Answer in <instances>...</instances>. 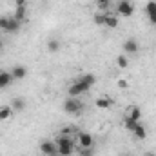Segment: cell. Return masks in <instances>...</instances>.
<instances>
[{
	"instance_id": "1",
	"label": "cell",
	"mask_w": 156,
	"mask_h": 156,
	"mask_svg": "<svg viewBox=\"0 0 156 156\" xmlns=\"http://www.w3.org/2000/svg\"><path fill=\"white\" fill-rule=\"evenodd\" d=\"M96 83V76L94 75H83V76H80L75 82V83H71L69 85V89H67V96H82V94H85L93 85Z\"/></svg>"
},
{
	"instance_id": "2",
	"label": "cell",
	"mask_w": 156,
	"mask_h": 156,
	"mask_svg": "<svg viewBox=\"0 0 156 156\" xmlns=\"http://www.w3.org/2000/svg\"><path fill=\"white\" fill-rule=\"evenodd\" d=\"M56 149H58V154L62 156H71L75 153V142H73V138H69V136H58L56 140Z\"/></svg>"
},
{
	"instance_id": "3",
	"label": "cell",
	"mask_w": 156,
	"mask_h": 156,
	"mask_svg": "<svg viewBox=\"0 0 156 156\" xmlns=\"http://www.w3.org/2000/svg\"><path fill=\"white\" fill-rule=\"evenodd\" d=\"M83 109V104L80 98H75V96H67V100L64 102V111L67 115H80Z\"/></svg>"
},
{
	"instance_id": "4",
	"label": "cell",
	"mask_w": 156,
	"mask_h": 156,
	"mask_svg": "<svg viewBox=\"0 0 156 156\" xmlns=\"http://www.w3.org/2000/svg\"><path fill=\"white\" fill-rule=\"evenodd\" d=\"M116 11H118V15L129 18V16H133V13H134V5L131 4V0H118Z\"/></svg>"
},
{
	"instance_id": "5",
	"label": "cell",
	"mask_w": 156,
	"mask_h": 156,
	"mask_svg": "<svg viewBox=\"0 0 156 156\" xmlns=\"http://www.w3.org/2000/svg\"><path fill=\"white\" fill-rule=\"evenodd\" d=\"M40 153L44 156H55L58 154V149H56V142L55 140H44L42 144H40Z\"/></svg>"
},
{
	"instance_id": "6",
	"label": "cell",
	"mask_w": 156,
	"mask_h": 156,
	"mask_svg": "<svg viewBox=\"0 0 156 156\" xmlns=\"http://www.w3.org/2000/svg\"><path fill=\"white\" fill-rule=\"evenodd\" d=\"M76 140H78V144H80V147H94V138H93V134H89V133H85V131H78Z\"/></svg>"
},
{
	"instance_id": "7",
	"label": "cell",
	"mask_w": 156,
	"mask_h": 156,
	"mask_svg": "<svg viewBox=\"0 0 156 156\" xmlns=\"http://www.w3.org/2000/svg\"><path fill=\"white\" fill-rule=\"evenodd\" d=\"M122 49H123L127 55H136V53L140 51V44H138L134 38H129V40H125V42H123Z\"/></svg>"
},
{
	"instance_id": "8",
	"label": "cell",
	"mask_w": 156,
	"mask_h": 156,
	"mask_svg": "<svg viewBox=\"0 0 156 156\" xmlns=\"http://www.w3.org/2000/svg\"><path fill=\"white\" fill-rule=\"evenodd\" d=\"M123 118L133 120V122H140V118H142V109H140L138 105H129V109L125 111Z\"/></svg>"
},
{
	"instance_id": "9",
	"label": "cell",
	"mask_w": 156,
	"mask_h": 156,
	"mask_svg": "<svg viewBox=\"0 0 156 156\" xmlns=\"http://www.w3.org/2000/svg\"><path fill=\"white\" fill-rule=\"evenodd\" d=\"M11 76H13V80H24V78L27 76V67L22 66V64H16L11 69Z\"/></svg>"
},
{
	"instance_id": "10",
	"label": "cell",
	"mask_w": 156,
	"mask_h": 156,
	"mask_svg": "<svg viewBox=\"0 0 156 156\" xmlns=\"http://www.w3.org/2000/svg\"><path fill=\"white\" fill-rule=\"evenodd\" d=\"M145 13H147V16H149V22H151L153 26H156V2L154 0H149V2H147Z\"/></svg>"
},
{
	"instance_id": "11",
	"label": "cell",
	"mask_w": 156,
	"mask_h": 156,
	"mask_svg": "<svg viewBox=\"0 0 156 156\" xmlns=\"http://www.w3.org/2000/svg\"><path fill=\"white\" fill-rule=\"evenodd\" d=\"M15 80L11 76V71H0V89H5L13 83Z\"/></svg>"
},
{
	"instance_id": "12",
	"label": "cell",
	"mask_w": 156,
	"mask_h": 156,
	"mask_svg": "<svg viewBox=\"0 0 156 156\" xmlns=\"http://www.w3.org/2000/svg\"><path fill=\"white\" fill-rule=\"evenodd\" d=\"M113 98H109V96H100L96 102H94V105L98 107V109H109V107H113Z\"/></svg>"
},
{
	"instance_id": "13",
	"label": "cell",
	"mask_w": 156,
	"mask_h": 156,
	"mask_svg": "<svg viewBox=\"0 0 156 156\" xmlns=\"http://www.w3.org/2000/svg\"><path fill=\"white\" fill-rule=\"evenodd\" d=\"M13 116V107L11 105H0V122H7Z\"/></svg>"
},
{
	"instance_id": "14",
	"label": "cell",
	"mask_w": 156,
	"mask_h": 156,
	"mask_svg": "<svg viewBox=\"0 0 156 156\" xmlns=\"http://www.w3.org/2000/svg\"><path fill=\"white\" fill-rule=\"evenodd\" d=\"M20 26H22V22H18L15 16H9V24H7L5 33H16V31L20 29Z\"/></svg>"
},
{
	"instance_id": "15",
	"label": "cell",
	"mask_w": 156,
	"mask_h": 156,
	"mask_svg": "<svg viewBox=\"0 0 156 156\" xmlns=\"http://www.w3.org/2000/svg\"><path fill=\"white\" fill-rule=\"evenodd\" d=\"M133 134H134V138H136V140H145V138H147V129H145L142 123H138V125H136V129L133 131Z\"/></svg>"
},
{
	"instance_id": "16",
	"label": "cell",
	"mask_w": 156,
	"mask_h": 156,
	"mask_svg": "<svg viewBox=\"0 0 156 156\" xmlns=\"http://www.w3.org/2000/svg\"><path fill=\"white\" fill-rule=\"evenodd\" d=\"M104 26H105V27H111V29H115V27H118V18L115 16V15L107 13V15H105V20H104Z\"/></svg>"
},
{
	"instance_id": "17",
	"label": "cell",
	"mask_w": 156,
	"mask_h": 156,
	"mask_svg": "<svg viewBox=\"0 0 156 156\" xmlns=\"http://www.w3.org/2000/svg\"><path fill=\"white\" fill-rule=\"evenodd\" d=\"M26 11H27V5H16L15 18H16L18 22H24V20H26Z\"/></svg>"
},
{
	"instance_id": "18",
	"label": "cell",
	"mask_w": 156,
	"mask_h": 156,
	"mask_svg": "<svg viewBox=\"0 0 156 156\" xmlns=\"http://www.w3.org/2000/svg\"><path fill=\"white\" fill-rule=\"evenodd\" d=\"M11 107H13V111H24L26 109V100L24 98H13Z\"/></svg>"
},
{
	"instance_id": "19",
	"label": "cell",
	"mask_w": 156,
	"mask_h": 156,
	"mask_svg": "<svg viewBox=\"0 0 156 156\" xmlns=\"http://www.w3.org/2000/svg\"><path fill=\"white\" fill-rule=\"evenodd\" d=\"M96 7L100 13H109L111 9V0H96Z\"/></svg>"
},
{
	"instance_id": "20",
	"label": "cell",
	"mask_w": 156,
	"mask_h": 156,
	"mask_svg": "<svg viewBox=\"0 0 156 156\" xmlns=\"http://www.w3.org/2000/svg\"><path fill=\"white\" fill-rule=\"evenodd\" d=\"M47 51H49V53H58V51H60V40H56V38L49 40V42H47Z\"/></svg>"
},
{
	"instance_id": "21",
	"label": "cell",
	"mask_w": 156,
	"mask_h": 156,
	"mask_svg": "<svg viewBox=\"0 0 156 156\" xmlns=\"http://www.w3.org/2000/svg\"><path fill=\"white\" fill-rule=\"evenodd\" d=\"M116 66H118V67H122V69H125V67L129 66V60H127V56H125V55H120V56L116 58Z\"/></svg>"
},
{
	"instance_id": "22",
	"label": "cell",
	"mask_w": 156,
	"mask_h": 156,
	"mask_svg": "<svg viewBox=\"0 0 156 156\" xmlns=\"http://www.w3.org/2000/svg\"><path fill=\"white\" fill-rule=\"evenodd\" d=\"M105 15H107V13H100V11H98V13H96V15L93 16V20H94V24H96V26H104V20H105Z\"/></svg>"
},
{
	"instance_id": "23",
	"label": "cell",
	"mask_w": 156,
	"mask_h": 156,
	"mask_svg": "<svg viewBox=\"0 0 156 156\" xmlns=\"http://www.w3.org/2000/svg\"><path fill=\"white\" fill-rule=\"evenodd\" d=\"M78 156H94V151H93V147H80Z\"/></svg>"
},
{
	"instance_id": "24",
	"label": "cell",
	"mask_w": 156,
	"mask_h": 156,
	"mask_svg": "<svg viewBox=\"0 0 156 156\" xmlns=\"http://www.w3.org/2000/svg\"><path fill=\"white\" fill-rule=\"evenodd\" d=\"M7 24H9V16H0V29L5 33V29H7Z\"/></svg>"
},
{
	"instance_id": "25",
	"label": "cell",
	"mask_w": 156,
	"mask_h": 156,
	"mask_svg": "<svg viewBox=\"0 0 156 156\" xmlns=\"http://www.w3.org/2000/svg\"><path fill=\"white\" fill-rule=\"evenodd\" d=\"M127 85H129V83H127V80H123V78H122V80H118V87H122V89H125Z\"/></svg>"
},
{
	"instance_id": "26",
	"label": "cell",
	"mask_w": 156,
	"mask_h": 156,
	"mask_svg": "<svg viewBox=\"0 0 156 156\" xmlns=\"http://www.w3.org/2000/svg\"><path fill=\"white\" fill-rule=\"evenodd\" d=\"M2 47H4V44H2V40H0V49H2Z\"/></svg>"
},
{
	"instance_id": "27",
	"label": "cell",
	"mask_w": 156,
	"mask_h": 156,
	"mask_svg": "<svg viewBox=\"0 0 156 156\" xmlns=\"http://www.w3.org/2000/svg\"><path fill=\"white\" fill-rule=\"evenodd\" d=\"M144 156H153V154H144Z\"/></svg>"
},
{
	"instance_id": "28",
	"label": "cell",
	"mask_w": 156,
	"mask_h": 156,
	"mask_svg": "<svg viewBox=\"0 0 156 156\" xmlns=\"http://www.w3.org/2000/svg\"><path fill=\"white\" fill-rule=\"evenodd\" d=\"M55 156H62V154H55Z\"/></svg>"
},
{
	"instance_id": "29",
	"label": "cell",
	"mask_w": 156,
	"mask_h": 156,
	"mask_svg": "<svg viewBox=\"0 0 156 156\" xmlns=\"http://www.w3.org/2000/svg\"><path fill=\"white\" fill-rule=\"evenodd\" d=\"M123 156H129V154H123Z\"/></svg>"
}]
</instances>
